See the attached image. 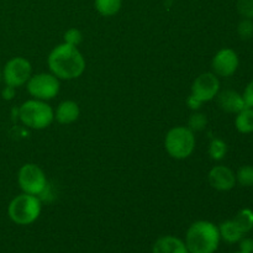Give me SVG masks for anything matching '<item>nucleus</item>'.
<instances>
[{
	"label": "nucleus",
	"instance_id": "nucleus-1",
	"mask_svg": "<svg viewBox=\"0 0 253 253\" xmlns=\"http://www.w3.org/2000/svg\"><path fill=\"white\" fill-rule=\"evenodd\" d=\"M47 62L52 74L58 79H76L85 69V61L78 48L66 42L52 49Z\"/></svg>",
	"mask_w": 253,
	"mask_h": 253
},
{
	"label": "nucleus",
	"instance_id": "nucleus-2",
	"mask_svg": "<svg viewBox=\"0 0 253 253\" xmlns=\"http://www.w3.org/2000/svg\"><path fill=\"white\" fill-rule=\"evenodd\" d=\"M219 227L210 221L200 220L190 225L185 235L189 253H215L220 245Z\"/></svg>",
	"mask_w": 253,
	"mask_h": 253
},
{
	"label": "nucleus",
	"instance_id": "nucleus-3",
	"mask_svg": "<svg viewBox=\"0 0 253 253\" xmlns=\"http://www.w3.org/2000/svg\"><path fill=\"white\" fill-rule=\"evenodd\" d=\"M41 214V200L36 195L20 194L10 202L7 215L17 225H30L36 221Z\"/></svg>",
	"mask_w": 253,
	"mask_h": 253
},
{
	"label": "nucleus",
	"instance_id": "nucleus-4",
	"mask_svg": "<svg viewBox=\"0 0 253 253\" xmlns=\"http://www.w3.org/2000/svg\"><path fill=\"white\" fill-rule=\"evenodd\" d=\"M20 120L25 126L34 130H43L48 127L54 119L51 106L42 100H27L19 109Z\"/></svg>",
	"mask_w": 253,
	"mask_h": 253
},
{
	"label": "nucleus",
	"instance_id": "nucleus-5",
	"mask_svg": "<svg viewBox=\"0 0 253 253\" xmlns=\"http://www.w3.org/2000/svg\"><path fill=\"white\" fill-rule=\"evenodd\" d=\"M165 146L170 157L184 160L193 153L195 148L194 132L185 126H177L168 131Z\"/></svg>",
	"mask_w": 253,
	"mask_h": 253
},
{
	"label": "nucleus",
	"instance_id": "nucleus-6",
	"mask_svg": "<svg viewBox=\"0 0 253 253\" xmlns=\"http://www.w3.org/2000/svg\"><path fill=\"white\" fill-rule=\"evenodd\" d=\"M17 183L24 193L31 195H42L47 189V179L44 172L34 163L24 165L17 174Z\"/></svg>",
	"mask_w": 253,
	"mask_h": 253
},
{
	"label": "nucleus",
	"instance_id": "nucleus-7",
	"mask_svg": "<svg viewBox=\"0 0 253 253\" xmlns=\"http://www.w3.org/2000/svg\"><path fill=\"white\" fill-rule=\"evenodd\" d=\"M27 91L37 100H51L59 91V81L52 73H40L31 76L27 81Z\"/></svg>",
	"mask_w": 253,
	"mask_h": 253
},
{
	"label": "nucleus",
	"instance_id": "nucleus-8",
	"mask_svg": "<svg viewBox=\"0 0 253 253\" xmlns=\"http://www.w3.org/2000/svg\"><path fill=\"white\" fill-rule=\"evenodd\" d=\"M31 63L24 57H14L6 62L2 69V81L7 86L19 88L31 78Z\"/></svg>",
	"mask_w": 253,
	"mask_h": 253
},
{
	"label": "nucleus",
	"instance_id": "nucleus-9",
	"mask_svg": "<svg viewBox=\"0 0 253 253\" xmlns=\"http://www.w3.org/2000/svg\"><path fill=\"white\" fill-rule=\"evenodd\" d=\"M220 82L215 73H203L197 77L192 85V95L200 101H210L219 94Z\"/></svg>",
	"mask_w": 253,
	"mask_h": 253
},
{
	"label": "nucleus",
	"instance_id": "nucleus-10",
	"mask_svg": "<svg viewBox=\"0 0 253 253\" xmlns=\"http://www.w3.org/2000/svg\"><path fill=\"white\" fill-rule=\"evenodd\" d=\"M240 66V59L236 52L231 48H222L214 56L211 62L212 71L216 76L231 77Z\"/></svg>",
	"mask_w": 253,
	"mask_h": 253
},
{
	"label": "nucleus",
	"instance_id": "nucleus-11",
	"mask_svg": "<svg viewBox=\"0 0 253 253\" xmlns=\"http://www.w3.org/2000/svg\"><path fill=\"white\" fill-rule=\"evenodd\" d=\"M209 183L220 192L231 190L236 185V175L226 166H215L209 172Z\"/></svg>",
	"mask_w": 253,
	"mask_h": 253
},
{
	"label": "nucleus",
	"instance_id": "nucleus-12",
	"mask_svg": "<svg viewBox=\"0 0 253 253\" xmlns=\"http://www.w3.org/2000/svg\"><path fill=\"white\" fill-rule=\"evenodd\" d=\"M216 96L219 106L226 113L237 114L244 110L245 108H247L242 94L237 93L235 90H224L217 94Z\"/></svg>",
	"mask_w": 253,
	"mask_h": 253
},
{
	"label": "nucleus",
	"instance_id": "nucleus-13",
	"mask_svg": "<svg viewBox=\"0 0 253 253\" xmlns=\"http://www.w3.org/2000/svg\"><path fill=\"white\" fill-rule=\"evenodd\" d=\"M152 253H189L185 242L175 236H162L155 242Z\"/></svg>",
	"mask_w": 253,
	"mask_h": 253
},
{
	"label": "nucleus",
	"instance_id": "nucleus-14",
	"mask_svg": "<svg viewBox=\"0 0 253 253\" xmlns=\"http://www.w3.org/2000/svg\"><path fill=\"white\" fill-rule=\"evenodd\" d=\"M79 106L73 100H64L57 106V110L54 113V119L62 125L72 124L79 118Z\"/></svg>",
	"mask_w": 253,
	"mask_h": 253
},
{
	"label": "nucleus",
	"instance_id": "nucleus-15",
	"mask_svg": "<svg viewBox=\"0 0 253 253\" xmlns=\"http://www.w3.org/2000/svg\"><path fill=\"white\" fill-rule=\"evenodd\" d=\"M220 237L227 244H237L244 237L241 230L237 227L234 220H226L219 226Z\"/></svg>",
	"mask_w": 253,
	"mask_h": 253
},
{
	"label": "nucleus",
	"instance_id": "nucleus-16",
	"mask_svg": "<svg viewBox=\"0 0 253 253\" xmlns=\"http://www.w3.org/2000/svg\"><path fill=\"white\" fill-rule=\"evenodd\" d=\"M236 130L241 133L253 132V108H245L235 119Z\"/></svg>",
	"mask_w": 253,
	"mask_h": 253
},
{
	"label": "nucleus",
	"instance_id": "nucleus-17",
	"mask_svg": "<svg viewBox=\"0 0 253 253\" xmlns=\"http://www.w3.org/2000/svg\"><path fill=\"white\" fill-rule=\"evenodd\" d=\"M123 5V0H94L96 11L103 16H114L118 14Z\"/></svg>",
	"mask_w": 253,
	"mask_h": 253
},
{
	"label": "nucleus",
	"instance_id": "nucleus-18",
	"mask_svg": "<svg viewBox=\"0 0 253 253\" xmlns=\"http://www.w3.org/2000/svg\"><path fill=\"white\" fill-rule=\"evenodd\" d=\"M232 220L244 235L253 230V210L249 209V208L240 210Z\"/></svg>",
	"mask_w": 253,
	"mask_h": 253
},
{
	"label": "nucleus",
	"instance_id": "nucleus-19",
	"mask_svg": "<svg viewBox=\"0 0 253 253\" xmlns=\"http://www.w3.org/2000/svg\"><path fill=\"white\" fill-rule=\"evenodd\" d=\"M227 153V145L225 141L220 140V138H214L210 142L209 146V155L212 160L215 161H221L222 158L226 156Z\"/></svg>",
	"mask_w": 253,
	"mask_h": 253
},
{
	"label": "nucleus",
	"instance_id": "nucleus-20",
	"mask_svg": "<svg viewBox=\"0 0 253 253\" xmlns=\"http://www.w3.org/2000/svg\"><path fill=\"white\" fill-rule=\"evenodd\" d=\"M236 183L242 187H252L253 185V167L252 166H242L236 174Z\"/></svg>",
	"mask_w": 253,
	"mask_h": 253
},
{
	"label": "nucleus",
	"instance_id": "nucleus-21",
	"mask_svg": "<svg viewBox=\"0 0 253 253\" xmlns=\"http://www.w3.org/2000/svg\"><path fill=\"white\" fill-rule=\"evenodd\" d=\"M208 119L204 114L194 113L190 115L189 121H188V127L194 132V131H202L207 127Z\"/></svg>",
	"mask_w": 253,
	"mask_h": 253
},
{
	"label": "nucleus",
	"instance_id": "nucleus-22",
	"mask_svg": "<svg viewBox=\"0 0 253 253\" xmlns=\"http://www.w3.org/2000/svg\"><path fill=\"white\" fill-rule=\"evenodd\" d=\"M237 32H239L240 37L242 40H250L253 37V20L252 19H246L244 17V20H241L237 26Z\"/></svg>",
	"mask_w": 253,
	"mask_h": 253
},
{
	"label": "nucleus",
	"instance_id": "nucleus-23",
	"mask_svg": "<svg viewBox=\"0 0 253 253\" xmlns=\"http://www.w3.org/2000/svg\"><path fill=\"white\" fill-rule=\"evenodd\" d=\"M82 40H83V35H82V32L78 29H74V27L67 30L66 34H64V42L72 44V46L77 47L81 43Z\"/></svg>",
	"mask_w": 253,
	"mask_h": 253
},
{
	"label": "nucleus",
	"instance_id": "nucleus-24",
	"mask_svg": "<svg viewBox=\"0 0 253 253\" xmlns=\"http://www.w3.org/2000/svg\"><path fill=\"white\" fill-rule=\"evenodd\" d=\"M237 10L244 17L253 20V0H237Z\"/></svg>",
	"mask_w": 253,
	"mask_h": 253
},
{
	"label": "nucleus",
	"instance_id": "nucleus-25",
	"mask_svg": "<svg viewBox=\"0 0 253 253\" xmlns=\"http://www.w3.org/2000/svg\"><path fill=\"white\" fill-rule=\"evenodd\" d=\"M242 96H244L245 104H246L247 108H253V81L247 84Z\"/></svg>",
	"mask_w": 253,
	"mask_h": 253
},
{
	"label": "nucleus",
	"instance_id": "nucleus-26",
	"mask_svg": "<svg viewBox=\"0 0 253 253\" xmlns=\"http://www.w3.org/2000/svg\"><path fill=\"white\" fill-rule=\"evenodd\" d=\"M240 251L245 253H253V239H251V237H242L240 240Z\"/></svg>",
	"mask_w": 253,
	"mask_h": 253
},
{
	"label": "nucleus",
	"instance_id": "nucleus-27",
	"mask_svg": "<svg viewBox=\"0 0 253 253\" xmlns=\"http://www.w3.org/2000/svg\"><path fill=\"white\" fill-rule=\"evenodd\" d=\"M187 105L189 106L192 110H198V109H200V106L203 105V101H200L199 99H197L194 95L190 94L187 99Z\"/></svg>",
	"mask_w": 253,
	"mask_h": 253
},
{
	"label": "nucleus",
	"instance_id": "nucleus-28",
	"mask_svg": "<svg viewBox=\"0 0 253 253\" xmlns=\"http://www.w3.org/2000/svg\"><path fill=\"white\" fill-rule=\"evenodd\" d=\"M15 95V88H12V86H5V89L2 90V96H4V99H7V100H10V99L14 98Z\"/></svg>",
	"mask_w": 253,
	"mask_h": 253
},
{
	"label": "nucleus",
	"instance_id": "nucleus-29",
	"mask_svg": "<svg viewBox=\"0 0 253 253\" xmlns=\"http://www.w3.org/2000/svg\"><path fill=\"white\" fill-rule=\"evenodd\" d=\"M1 81H2V72L0 71V83H1Z\"/></svg>",
	"mask_w": 253,
	"mask_h": 253
},
{
	"label": "nucleus",
	"instance_id": "nucleus-30",
	"mask_svg": "<svg viewBox=\"0 0 253 253\" xmlns=\"http://www.w3.org/2000/svg\"><path fill=\"white\" fill-rule=\"evenodd\" d=\"M235 253H245V252H242V251H239V252H235Z\"/></svg>",
	"mask_w": 253,
	"mask_h": 253
}]
</instances>
